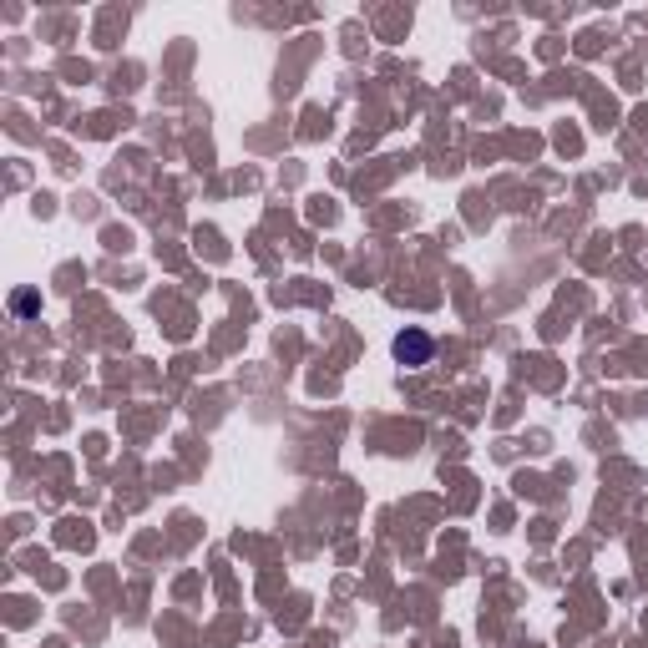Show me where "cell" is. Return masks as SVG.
Returning <instances> with one entry per match:
<instances>
[{"mask_svg":"<svg viewBox=\"0 0 648 648\" xmlns=\"http://www.w3.org/2000/svg\"><path fill=\"white\" fill-rule=\"evenodd\" d=\"M11 309H16V314H36V309H41V299H36L31 289H21V294L11 299Z\"/></svg>","mask_w":648,"mask_h":648,"instance_id":"cell-2","label":"cell"},{"mask_svg":"<svg viewBox=\"0 0 648 648\" xmlns=\"http://www.w3.org/2000/svg\"><path fill=\"white\" fill-rule=\"evenodd\" d=\"M390 350H395V360H400V365L421 370V365H431V355H436V340H431L426 330H400V335L390 340Z\"/></svg>","mask_w":648,"mask_h":648,"instance_id":"cell-1","label":"cell"}]
</instances>
